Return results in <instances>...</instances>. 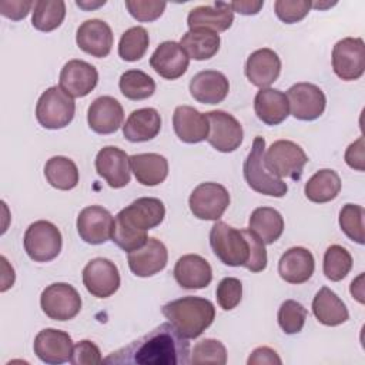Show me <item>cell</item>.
<instances>
[{
  "label": "cell",
  "mask_w": 365,
  "mask_h": 365,
  "mask_svg": "<svg viewBox=\"0 0 365 365\" xmlns=\"http://www.w3.org/2000/svg\"><path fill=\"white\" fill-rule=\"evenodd\" d=\"M111 365H187L190 342L171 322H164L103 359Z\"/></svg>",
  "instance_id": "obj_1"
},
{
  "label": "cell",
  "mask_w": 365,
  "mask_h": 365,
  "mask_svg": "<svg viewBox=\"0 0 365 365\" xmlns=\"http://www.w3.org/2000/svg\"><path fill=\"white\" fill-rule=\"evenodd\" d=\"M210 245L215 257L228 267H245L251 272L267 268L265 244L250 230H237L217 221L210 231Z\"/></svg>",
  "instance_id": "obj_2"
},
{
  "label": "cell",
  "mask_w": 365,
  "mask_h": 365,
  "mask_svg": "<svg viewBox=\"0 0 365 365\" xmlns=\"http://www.w3.org/2000/svg\"><path fill=\"white\" fill-rule=\"evenodd\" d=\"M165 217L161 200L141 197L123 208L114 218L111 241L121 250L131 252L145 244L147 231L155 228Z\"/></svg>",
  "instance_id": "obj_3"
},
{
  "label": "cell",
  "mask_w": 365,
  "mask_h": 365,
  "mask_svg": "<svg viewBox=\"0 0 365 365\" xmlns=\"http://www.w3.org/2000/svg\"><path fill=\"white\" fill-rule=\"evenodd\" d=\"M161 312L187 339L198 338L215 318L214 304L201 297H182L170 301L163 305Z\"/></svg>",
  "instance_id": "obj_4"
},
{
  "label": "cell",
  "mask_w": 365,
  "mask_h": 365,
  "mask_svg": "<svg viewBox=\"0 0 365 365\" xmlns=\"http://www.w3.org/2000/svg\"><path fill=\"white\" fill-rule=\"evenodd\" d=\"M264 154L265 140L262 137H255L244 161V178L251 190L264 195L281 198L287 194L288 185L267 167Z\"/></svg>",
  "instance_id": "obj_5"
},
{
  "label": "cell",
  "mask_w": 365,
  "mask_h": 365,
  "mask_svg": "<svg viewBox=\"0 0 365 365\" xmlns=\"http://www.w3.org/2000/svg\"><path fill=\"white\" fill-rule=\"evenodd\" d=\"M76 113V103L60 86L47 88L36 104V118L38 124L48 130L67 127Z\"/></svg>",
  "instance_id": "obj_6"
},
{
  "label": "cell",
  "mask_w": 365,
  "mask_h": 365,
  "mask_svg": "<svg viewBox=\"0 0 365 365\" xmlns=\"http://www.w3.org/2000/svg\"><path fill=\"white\" fill-rule=\"evenodd\" d=\"M23 244L30 259L34 262H48L60 254L63 237L53 222L38 220L26 230Z\"/></svg>",
  "instance_id": "obj_7"
},
{
  "label": "cell",
  "mask_w": 365,
  "mask_h": 365,
  "mask_svg": "<svg viewBox=\"0 0 365 365\" xmlns=\"http://www.w3.org/2000/svg\"><path fill=\"white\" fill-rule=\"evenodd\" d=\"M267 167L279 178L287 177L299 180L302 170L308 163L305 151L294 141L278 140L274 141L264 154Z\"/></svg>",
  "instance_id": "obj_8"
},
{
  "label": "cell",
  "mask_w": 365,
  "mask_h": 365,
  "mask_svg": "<svg viewBox=\"0 0 365 365\" xmlns=\"http://www.w3.org/2000/svg\"><path fill=\"white\" fill-rule=\"evenodd\" d=\"M40 307L50 319L68 321L80 312L81 297L73 285L54 282L43 289Z\"/></svg>",
  "instance_id": "obj_9"
},
{
  "label": "cell",
  "mask_w": 365,
  "mask_h": 365,
  "mask_svg": "<svg viewBox=\"0 0 365 365\" xmlns=\"http://www.w3.org/2000/svg\"><path fill=\"white\" fill-rule=\"evenodd\" d=\"M188 205L198 220L217 221L230 205V194L218 182H201L192 190Z\"/></svg>",
  "instance_id": "obj_10"
},
{
  "label": "cell",
  "mask_w": 365,
  "mask_h": 365,
  "mask_svg": "<svg viewBox=\"0 0 365 365\" xmlns=\"http://www.w3.org/2000/svg\"><path fill=\"white\" fill-rule=\"evenodd\" d=\"M334 73L345 81L362 77L365 71V44L361 37H345L332 48Z\"/></svg>",
  "instance_id": "obj_11"
},
{
  "label": "cell",
  "mask_w": 365,
  "mask_h": 365,
  "mask_svg": "<svg viewBox=\"0 0 365 365\" xmlns=\"http://www.w3.org/2000/svg\"><path fill=\"white\" fill-rule=\"evenodd\" d=\"M210 131L207 141L220 153L235 151L244 138V130L240 121L230 113L214 110L207 113Z\"/></svg>",
  "instance_id": "obj_12"
},
{
  "label": "cell",
  "mask_w": 365,
  "mask_h": 365,
  "mask_svg": "<svg viewBox=\"0 0 365 365\" xmlns=\"http://www.w3.org/2000/svg\"><path fill=\"white\" fill-rule=\"evenodd\" d=\"M291 114L301 121H312L321 117L327 98L324 91L312 83H297L287 91Z\"/></svg>",
  "instance_id": "obj_13"
},
{
  "label": "cell",
  "mask_w": 365,
  "mask_h": 365,
  "mask_svg": "<svg viewBox=\"0 0 365 365\" xmlns=\"http://www.w3.org/2000/svg\"><path fill=\"white\" fill-rule=\"evenodd\" d=\"M120 272L117 265L107 258H94L83 269L86 289L97 298H108L120 288Z\"/></svg>",
  "instance_id": "obj_14"
},
{
  "label": "cell",
  "mask_w": 365,
  "mask_h": 365,
  "mask_svg": "<svg viewBox=\"0 0 365 365\" xmlns=\"http://www.w3.org/2000/svg\"><path fill=\"white\" fill-rule=\"evenodd\" d=\"M114 218L111 212L100 205L83 208L77 217V231L80 238L91 245L104 244L111 240Z\"/></svg>",
  "instance_id": "obj_15"
},
{
  "label": "cell",
  "mask_w": 365,
  "mask_h": 365,
  "mask_svg": "<svg viewBox=\"0 0 365 365\" xmlns=\"http://www.w3.org/2000/svg\"><path fill=\"white\" fill-rule=\"evenodd\" d=\"M96 171L111 188H123L130 182V157L118 147H103L96 155Z\"/></svg>",
  "instance_id": "obj_16"
},
{
  "label": "cell",
  "mask_w": 365,
  "mask_h": 365,
  "mask_svg": "<svg viewBox=\"0 0 365 365\" xmlns=\"http://www.w3.org/2000/svg\"><path fill=\"white\" fill-rule=\"evenodd\" d=\"M37 358L50 365H58L70 361L73 352L71 336L56 328H46L40 331L33 344Z\"/></svg>",
  "instance_id": "obj_17"
},
{
  "label": "cell",
  "mask_w": 365,
  "mask_h": 365,
  "mask_svg": "<svg viewBox=\"0 0 365 365\" xmlns=\"http://www.w3.org/2000/svg\"><path fill=\"white\" fill-rule=\"evenodd\" d=\"M113 41L114 37L111 27L100 19L86 20L80 24L76 33V43L78 48L97 58H103L110 54Z\"/></svg>",
  "instance_id": "obj_18"
},
{
  "label": "cell",
  "mask_w": 365,
  "mask_h": 365,
  "mask_svg": "<svg viewBox=\"0 0 365 365\" xmlns=\"http://www.w3.org/2000/svg\"><path fill=\"white\" fill-rule=\"evenodd\" d=\"M168 261V252L165 245L154 238L148 237L145 244L131 252H128V267L137 277L147 278L163 271Z\"/></svg>",
  "instance_id": "obj_19"
},
{
  "label": "cell",
  "mask_w": 365,
  "mask_h": 365,
  "mask_svg": "<svg viewBox=\"0 0 365 365\" xmlns=\"http://www.w3.org/2000/svg\"><path fill=\"white\" fill-rule=\"evenodd\" d=\"M97 81V68L84 60H70L60 71V87L71 97H86L94 90Z\"/></svg>",
  "instance_id": "obj_20"
},
{
  "label": "cell",
  "mask_w": 365,
  "mask_h": 365,
  "mask_svg": "<svg viewBox=\"0 0 365 365\" xmlns=\"http://www.w3.org/2000/svg\"><path fill=\"white\" fill-rule=\"evenodd\" d=\"M124 120V110L118 100L111 96L96 98L87 110L88 127L97 134H113Z\"/></svg>",
  "instance_id": "obj_21"
},
{
  "label": "cell",
  "mask_w": 365,
  "mask_h": 365,
  "mask_svg": "<svg viewBox=\"0 0 365 365\" xmlns=\"http://www.w3.org/2000/svg\"><path fill=\"white\" fill-rule=\"evenodd\" d=\"M190 57L175 41L161 43L150 57L151 68L167 80L180 78L188 68Z\"/></svg>",
  "instance_id": "obj_22"
},
{
  "label": "cell",
  "mask_w": 365,
  "mask_h": 365,
  "mask_svg": "<svg viewBox=\"0 0 365 365\" xmlns=\"http://www.w3.org/2000/svg\"><path fill=\"white\" fill-rule=\"evenodd\" d=\"M175 135L187 144H197L208 137L210 124L207 114L200 113L191 106H178L173 114Z\"/></svg>",
  "instance_id": "obj_23"
},
{
  "label": "cell",
  "mask_w": 365,
  "mask_h": 365,
  "mask_svg": "<svg viewBox=\"0 0 365 365\" xmlns=\"http://www.w3.org/2000/svg\"><path fill=\"white\" fill-rule=\"evenodd\" d=\"M234 21V11L230 3L214 1L212 4H202L194 7L187 17L190 30L204 29L211 31H225Z\"/></svg>",
  "instance_id": "obj_24"
},
{
  "label": "cell",
  "mask_w": 365,
  "mask_h": 365,
  "mask_svg": "<svg viewBox=\"0 0 365 365\" xmlns=\"http://www.w3.org/2000/svg\"><path fill=\"white\" fill-rule=\"evenodd\" d=\"M281 73V60L271 48L252 51L245 61V76L248 81L259 88L269 87Z\"/></svg>",
  "instance_id": "obj_25"
},
{
  "label": "cell",
  "mask_w": 365,
  "mask_h": 365,
  "mask_svg": "<svg viewBox=\"0 0 365 365\" xmlns=\"http://www.w3.org/2000/svg\"><path fill=\"white\" fill-rule=\"evenodd\" d=\"M174 278L181 288L202 289L212 279L211 265L205 258L197 254H187L177 259L174 265Z\"/></svg>",
  "instance_id": "obj_26"
},
{
  "label": "cell",
  "mask_w": 365,
  "mask_h": 365,
  "mask_svg": "<svg viewBox=\"0 0 365 365\" xmlns=\"http://www.w3.org/2000/svg\"><path fill=\"white\" fill-rule=\"evenodd\" d=\"M230 91L228 78L217 70H202L190 80V94L202 104H218Z\"/></svg>",
  "instance_id": "obj_27"
},
{
  "label": "cell",
  "mask_w": 365,
  "mask_h": 365,
  "mask_svg": "<svg viewBox=\"0 0 365 365\" xmlns=\"http://www.w3.org/2000/svg\"><path fill=\"white\" fill-rule=\"evenodd\" d=\"M315 269V259L311 251L304 247L287 250L278 261V274L288 284L307 282Z\"/></svg>",
  "instance_id": "obj_28"
},
{
  "label": "cell",
  "mask_w": 365,
  "mask_h": 365,
  "mask_svg": "<svg viewBox=\"0 0 365 365\" xmlns=\"http://www.w3.org/2000/svg\"><path fill=\"white\" fill-rule=\"evenodd\" d=\"M254 111L267 125H278L289 115L288 98L277 88H261L254 98Z\"/></svg>",
  "instance_id": "obj_29"
},
{
  "label": "cell",
  "mask_w": 365,
  "mask_h": 365,
  "mask_svg": "<svg viewBox=\"0 0 365 365\" xmlns=\"http://www.w3.org/2000/svg\"><path fill=\"white\" fill-rule=\"evenodd\" d=\"M161 130V117L155 108L134 110L123 125V135L131 143H144L155 138Z\"/></svg>",
  "instance_id": "obj_30"
},
{
  "label": "cell",
  "mask_w": 365,
  "mask_h": 365,
  "mask_svg": "<svg viewBox=\"0 0 365 365\" xmlns=\"http://www.w3.org/2000/svg\"><path fill=\"white\" fill-rule=\"evenodd\" d=\"M130 168L135 180L147 187L161 184L168 175V161L157 153H143L130 157Z\"/></svg>",
  "instance_id": "obj_31"
},
{
  "label": "cell",
  "mask_w": 365,
  "mask_h": 365,
  "mask_svg": "<svg viewBox=\"0 0 365 365\" xmlns=\"http://www.w3.org/2000/svg\"><path fill=\"white\" fill-rule=\"evenodd\" d=\"M312 312L318 322L336 327L348 321L349 312L344 301L328 287H322L312 299Z\"/></svg>",
  "instance_id": "obj_32"
},
{
  "label": "cell",
  "mask_w": 365,
  "mask_h": 365,
  "mask_svg": "<svg viewBox=\"0 0 365 365\" xmlns=\"http://www.w3.org/2000/svg\"><path fill=\"white\" fill-rule=\"evenodd\" d=\"M220 34L211 30L197 29L188 30L180 40V46L187 56L194 60H208L214 57L220 50Z\"/></svg>",
  "instance_id": "obj_33"
},
{
  "label": "cell",
  "mask_w": 365,
  "mask_h": 365,
  "mask_svg": "<svg viewBox=\"0 0 365 365\" xmlns=\"http://www.w3.org/2000/svg\"><path fill=\"white\" fill-rule=\"evenodd\" d=\"M248 225L264 244H274L284 231V218L275 208L258 207L251 212Z\"/></svg>",
  "instance_id": "obj_34"
},
{
  "label": "cell",
  "mask_w": 365,
  "mask_h": 365,
  "mask_svg": "<svg viewBox=\"0 0 365 365\" xmlns=\"http://www.w3.org/2000/svg\"><path fill=\"white\" fill-rule=\"evenodd\" d=\"M305 197L317 204L335 200L341 191V178L331 168L318 170L305 184Z\"/></svg>",
  "instance_id": "obj_35"
},
{
  "label": "cell",
  "mask_w": 365,
  "mask_h": 365,
  "mask_svg": "<svg viewBox=\"0 0 365 365\" xmlns=\"http://www.w3.org/2000/svg\"><path fill=\"white\" fill-rule=\"evenodd\" d=\"M47 182L61 191H68L78 184V168L73 160L63 155H54L44 165Z\"/></svg>",
  "instance_id": "obj_36"
},
{
  "label": "cell",
  "mask_w": 365,
  "mask_h": 365,
  "mask_svg": "<svg viewBox=\"0 0 365 365\" xmlns=\"http://www.w3.org/2000/svg\"><path fill=\"white\" fill-rule=\"evenodd\" d=\"M66 17V3L63 0L48 1L37 0L34 3L31 24L38 31H53L56 30Z\"/></svg>",
  "instance_id": "obj_37"
},
{
  "label": "cell",
  "mask_w": 365,
  "mask_h": 365,
  "mask_svg": "<svg viewBox=\"0 0 365 365\" xmlns=\"http://www.w3.org/2000/svg\"><path fill=\"white\" fill-rule=\"evenodd\" d=\"M120 91L128 100H145L155 91V81L141 70H127L118 81Z\"/></svg>",
  "instance_id": "obj_38"
},
{
  "label": "cell",
  "mask_w": 365,
  "mask_h": 365,
  "mask_svg": "<svg viewBox=\"0 0 365 365\" xmlns=\"http://www.w3.org/2000/svg\"><path fill=\"white\" fill-rule=\"evenodd\" d=\"M150 44L148 33L141 26L125 30L118 43V56L125 61H137L144 57Z\"/></svg>",
  "instance_id": "obj_39"
},
{
  "label": "cell",
  "mask_w": 365,
  "mask_h": 365,
  "mask_svg": "<svg viewBox=\"0 0 365 365\" xmlns=\"http://www.w3.org/2000/svg\"><path fill=\"white\" fill-rule=\"evenodd\" d=\"M352 268V257L346 248L334 244L324 254V274L329 281L344 279Z\"/></svg>",
  "instance_id": "obj_40"
},
{
  "label": "cell",
  "mask_w": 365,
  "mask_h": 365,
  "mask_svg": "<svg viewBox=\"0 0 365 365\" xmlns=\"http://www.w3.org/2000/svg\"><path fill=\"white\" fill-rule=\"evenodd\" d=\"M364 207L358 204H345L339 211V227L344 234L358 242L364 244Z\"/></svg>",
  "instance_id": "obj_41"
},
{
  "label": "cell",
  "mask_w": 365,
  "mask_h": 365,
  "mask_svg": "<svg viewBox=\"0 0 365 365\" xmlns=\"http://www.w3.org/2000/svg\"><path fill=\"white\" fill-rule=\"evenodd\" d=\"M307 309L304 308L302 304L294 301V299H287L281 304L278 309V324L281 329L288 334H298L302 331L305 319H307Z\"/></svg>",
  "instance_id": "obj_42"
},
{
  "label": "cell",
  "mask_w": 365,
  "mask_h": 365,
  "mask_svg": "<svg viewBox=\"0 0 365 365\" xmlns=\"http://www.w3.org/2000/svg\"><path fill=\"white\" fill-rule=\"evenodd\" d=\"M227 362V349L218 339L205 338L194 345L190 364H217L224 365Z\"/></svg>",
  "instance_id": "obj_43"
},
{
  "label": "cell",
  "mask_w": 365,
  "mask_h": 365,
  "mask_svg": "<svg viewBox=\"0 0 365 365\" xmlns=\"http://www.w3.org/2000/svg\"><path fill=\"white\" fill-rule=\"evenodd\" d=\"M217 302L224 311L234 309L242 298V284L238 278L227 277L222 278L217 285Z\"/></svg>",
  "instance_id": "obj_44"
},
{
  "label": "cell",
  "mask_w": 365,
  "mask_h": 365,
  "mask_svg": "<svg viewBox=\"0 0 365 365\" xmlns=\"http://www.w3.org/2000/svg\"><path fill=\"white\" fill-rule=\"evenodd\" d=\"M309 0H277L274 3V10L277 17L287 23L292 24L297 21H301L311 10Z\"/></svg>",
  "instance_id": "obj_45"
},
{
  "label": "cell",
  "mask_w": 365,
  "mask_h": 365,
  "mask_svg": "<svg viewBox=\"0 0 365 365\" xmlns=\"http://www.w3.org/2000/svg\"><path fill=\"white\" fill-rule=\"evenodd\" d=\"M165 1H153V0H127L125 7L128 13L137 21H154L165 10Z\"/></svg>",
  "instance_id": "obj_46"
},
{
  "label": "cell",
  "mask_w": 365,
  "mask_h": 365,
  "mask_svg": "<svg viewBox=\"0 0 365 365\" xmlns=\"http://www.w3.org/2000/svg\"><path fill=\"white\" fill-rule=\"evenodd\" d=\"M68 362L74 365H91L103 362V358L98 346L91 341L84 339L73 346V352Z\"/></svg>",
  "instance_id": "obj_47"
},
{
  "label": "cell",
  "mask_w": 365,
  "mask_h": 365,
  "mask_svg": "<svg viewBox=\"0 0 365 365\" xmlns=\"http://www.w3.org/2000/svg\"><path fill=\"white\" fill-rule=\"evenodd\" d=\"M31 7H34V3L30 0H1L0 1V13L4 17L11 19L14 21L24 19L29 14Z\"/></svg>",
  "instance_id": "obj_48"
},
{
  "label": "cell",
  "mask_w": 365,
  "mask_h": 365,
  "mask_svg": "<svg viewBox=\"0 0 365 365\" xmlns=\"http://www.w3.org/2000/svg\"><path fill=\"white\" fill-rule=\"evenodd\" d=\"M364 137H359L356 141H354L352 144L348 145L346 151H345V161L346 164L358 171H364L365 170V154H364Z\"/></svg>",
  "instance_id": "obj_49"
},
{
  "label": "cell",
  "mask_w": 365,
  "mask_h": 365,
  "mask_svg": "<svg viewBox=\"0 0 365 365\" xmlns=\"http://www.w3.org/2000/svg\"><path fill=\"white\" fill-rule=\"evenodd\" d=\"M247 364L248 365H261V364L281 365L282 361L274 349H271L268 346H258L251 352V355L247 359Z\"/></svg>",
  "instance_id": "obj_50"
},
{
  "label": "cell",
  "mask_w": 365,
  "mask_h": 365,
  "mask_svg": "<svg viewBox=\"0 0 365 365\" xmlns=\"http://www.w3.org/2000/svg\"><path fill=\"white\" fill-rule=\"evenodd\" d=\"M262 6H264V1H251V0L230 3V7L232 9V11H237L244 16L257 14L262 9Z\"/></svg>",
  "instance_id": "obj_51"
},
{
  "label": "cell",
  "mask_w": 365,
  "mask_h": 365,
  "mask_svg": "<svg viewBox=\"0 0 365 365\" xmlns=\"http://www.w3.org/2000/svg\"><path fill=\"white\" fill-rule=\"evenodd\" d=\"M76 4H77L78 7H81V9H84V10H90V9H97V7H100V6H104V4H106V0H100V1H96V3L77 0Z\"/></svg>",
  "instance_id": "obj_52"
}]
</instances>
